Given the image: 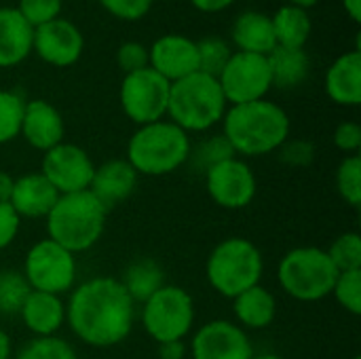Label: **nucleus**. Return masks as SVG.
<instances>
[{
  "mask_svg": "<svg viewBox=\"0 0 361 359\" xmlns=\"http://www.w3.org/2000/svg\"><path fill=\"white\" fill-rule=\"evenodd\" d=\"M137 171L129 165L127 159H112L95 167L89 190L110 212L114 205L131 197L137 186Z\"/></svg>",
  "mask_w": 361,
  "mask_h": 359,
  "instance_id": "obj_18",
  "label": "nucleus"
},
{
  "mask_svg": "<svg viewBox=\"0 0 361 359\" xmlns=\"http://www.w3.org/2000/svg\"><path fill=\"white\" fill-rule=\"evenodd\" d=\"M334 144L338 150L351 154H357L361 148V127L353 121H345L334 131Z\"/></svg>",
  "mask_w": 361,
  "mask_h": 359,
  "instance_id": "obj_40",
  "label": "nucleus"
},
{
  "mask_svg": "<svg viewBox=\"0 0 361 359\" xmlns=\"http://www.w3.org/2000/svg\"><path fill=\"white\" fill-rule=\"evenodd\" d=\"M148 66L169 83L190 76L199 72L197 42L180 34L161 36L148 49Z\"/></svg>",
  "mask_w": 361,
  "mask_h": 359,
  "instance_id": "obj_16",
  "label": "nucleus"
},
{
  "mask_svg": "<svg viewBox=\"0 0 361 359\" xmlns=\"http://www.w3.org/2000/svg\"><path fill=\"white\" fill-rule=\"evenodd\" d=\"M190 138L171 121L142 125L127 144V161L137 176H167L180 169L190 154Z\"/></svg>",
  "mask_w": 361,
  "mask_h": 359,
  "instance_id": "obj_4",
  "label": "nucleus"
},
{
  "mask_svg": "<svg viewBox=\"0 0 361 359\" xmlns=\"http://www.w3.org/2000/svg\"><path fill=\"white\" fill-rule=\"evenodd\" d=\"M279 159L292 167H302V165H309L313 163L315 159V146L307 140H286L279 148Z\"/></svg>",
  "mask_w": 361,
  "mask_h": 359,
  "instance_id": "obj_39",
  "label": "nucleus"
},
{
  "mask_svg": "<svg viewBox=\"0 0 361 359\" xmlns=\"http://www.w3.org/2000/svg\"><path fill=\"white\" fill-rule=\"evenodd\" d=\"M171 83L154 72L150 66L133 74H125L121 83V106L123 112L135 125H148L163 121L167 114Z\"/></svg>",
  "mask_w": 361,
  "mask_h": 359,
  "instance_id": "obj_10",
  "label": "nucleus"
},
{
  "mask_svg": "<svg viewBox=\"0 0 361 359\" xmlns=\"http://www.w3.org/2000/svg\"><path fill=\"white\" fill-rule=\"evenodd\" d=\"M106 216L108 209L91 190L59 195L47 216V235L51 241L76 256L99 241L106 229Z\"/></svg>",
  "mask_w": 361,
  "mask_h": 359,
  "instance_id": "obj_3",
  "label": "nucleus"
},
{
  "mask_svg": "<svg viewBox=\"0 0 361 359\" xmlns=\"http://www.w3.org/2000/svg\"><path fill=\"white\" fill-rule=\"evenodd\" d=\"M57 199L59 193L40 171H36L15 180L8 205L19 218H47Z\"/></svg>",
  "mask_w": 361,
  "mask_h": 359,
  "instance_id": "obj_19",
  "label": "nucleus"
},
{
  "mask_svg": "<svg viewBox=\"0 0 361 359\" xmlns=\"http://www.w3.org/2000/svg\"><path fill=\"white\" fill-rule=\"evenodd\" d=\"M226 99L218 78L195 72L171 83L167 116L186 133H201L224 118Z\"/></svg>",
  "mask_w": 361,
  "mask_h": 359,
  "instance_id": "obj_5",
  "label": "nucleus"
},
{
  "mask_svg": "<svg viewBox=\"0 0 361 359\" xmlns=\"http://www.w3.org/2000/svg\"><path fill=\"white\" fill-rule=\"evenodd\" d=\"M116 63L125 74L144 70V68H148V49L135 40L123 42L116 51Z\"/></svg>",
  "mask_w": 361,
  "mask_h": 359,
  "instance_id": "obj_37",
  "label": "nucleus"
},
{
  "mask_svg": "<svg viewBox=\"0 0 361 359\" xmlns=\"http://www.w3.org/2000/svg\"><path fill=\"white\" fill-rule=\"evenodd\" d=\"M336 277L338 271L334 269L328 252L311 245L290 250L277 269L281 290L300 303H317L330 296Z\"/></svg>",
  "mask_w": 361,
  "mask_h": 359,
  "instance_id": "obj_7",
  "label": "nucleus"
},
{
  "mask_svg": "<svg viewBox=\"0 0 361 359\" xmlns=\"http://www.w3.org/2000/svg\"><path fill=\"white\" fill-rule=\"evenodd\" d=\"M110 15L125 19V21H135L142 19L154 4V0H97Z\"/></svg>",
  "mask_w": 361,
  "mask_h": 359,
  "instance_id": "obj_38",
  "label": "nucleus"
},
{
  "mask_svg": "<svg viewBox=\"0 0 361 359\" xmlns=\"http://www.w3.org/2000/svg\"><path fill=\"white\" fill-rule=\"evenodd\" d=\"M271 21H273V30H275V40L279 47L305 49V44L311 36V28H313L309 11L286 4L271 17Z\"/></svg>",
  "mask_w": 361,
  "mask_h": 359,
  "instance_id": "obj_26",
  "label": "nucleus"
},
{
  "mask_svg": "<svg viewBox=\"0 0 361 359\" xmlns=\"http://www.w3.org/2000/svg\"><path fill=\"white\" fill-rule=\"evenodd\" d=\"M195 8L203 11V13H218L224 11L226 6H231L235 0H190Z\"/></svg>",
  "mask_w": 361,
  "mask_h": 359,
  "instance_id": "obj_43",
  "label": "nucleus"
},
{
  "mask_svg": "<svg viewBox=\"0 0 361 359\" xmlns=\"http://www.w3.org/2000/svg\"><path fill=\"white\" fill-rule=\"evenodd\" d=\"M21 275L25 277L30 290L61 296L74 286L76 256L49 237L40 239L27 250Z\"/></svg>",
  "mask_w": 361,
  "mask_h": 359,
  "instance_id": "obj_9",
  "label": "nucleus"
},
{
  "mask_svg": "<svg viewBox=\"0 0 361 359\" xmlns=\"http://www.w3.org/2000/svg\"><path fill=\"white\" fill-rule=\"evenodd\" d=\"M66 322L85 345L108 349L121 345L131 334L135 303L121 279L93 277L74 288L66 305Z\"/></svg>",
  "mask_w": 361,
  "mask_h": 359,
  "instance_id": "obj_1",
  "label": "nucleus"
},
{
  "mask_svg": "<svg viewBox=\"0 0 361 359\" xmlns=\"http://www.w3.org/2000/svg\"><path fill=\"white\" fill-rule=\"evenodd\" d=\"M142 324L157 345L184 341L195 324L192 296L180 286L165 284L146 303H142Z\"/></svg>",
  "mask_w": 361,
  "mask_h": 359,
  "instance_id": "obj_8",
  "label": "nucleus"
},
{
  "mask_svg": "<svg viewBox=\"0 0 361 359\" xmlns=\"http://www.w3.org/2000/svg\"><path fill=\"white\" fill-rule=\"evenodd\" d=\"M326 93L334 104L357 106L361 102V51H353L334 59L326 74Z\"/></svg>",
  "mask_w": 361,
  "mask_h": 359,
  "instance_id": "obj_21",
  "label": "nucleus"
},
{
  "mask_svg": "<svg viewBox=\"0 0 361 359\" xmlns=\"http://www.w3.org/2000/svg\"><path fill=\"white\" fill-rule=\"evenodd\" d=\"M334 269L338 273L361 269V237L360 233H343L334 239L330 250H326Z\"/></svg>",
  "mask_w": 361,
  "mask_h": 359,
  "instance_id": "obj_31",
  "label": "nucleus"
},
{
  "mask_svg": "<svg viewBox=\"0 0 361 359\" xmlns=\"http://www.w3.org/2000/svg\"><path fill=\"white\" fill-rule=\"evenodd\" d=\"M63 133H66L63 118L53 104L44 99L25 102L19 135H23V140L32 148L47 152L63 142Z\"/></svg>",
  "mask_w": 361,
  "mask_h": 359,
  "instance_id": "obj_17",
  "label": "nucleus"
},
{
  "mask_svg": "<svg viewBox=\"0 0 361 359\" xmlns=\"http://www.w3.org/2000/svg\"><path fill=\"white\" fill-rule=\"evenodd\" d=\"M17 11L32 28H38L59 17L61 0H19Z\"/></svg>",
  "mask_w": 361,
  "mask_h": 359,
  "instance_id": "obj_36",
  "label": "nucleus"
},
{
  "mask_svg": "<svg viewBox=\"0 0 361 359\" xmlns=\"http://www.w3.org/2000/svg\"><path fill=\"white\" fill-rule=\"evenodd\" d=\"M82 47H85V38L80 30L68 19L57 17L44 25L34 28L32 51H36V55L49 66L55 68L74 66L82 55Z\"/></svg>",
  "mask_w": 361,
  "mask_h": 359,
  "instance_id": "obj_15",
  "label": "nucleus"
},
{
  "mask_svg": "<svg viewBox=\"0 0 361 359\" xmlns=\"http://www.w3.org/2000/svg\"><path fill=\"white\" fill-rule=\"evenodd\" d=\"M30 286L17 271H0V315H19Z\"/></svg>",
  "mask_w": 361,
  "mask_h": 359,
  "instance_id": "obj_29",
  "label": "nucleus"
},
{
  "mask_svg": "<svg viewBox=\"0 0 361 359\" xmlns=\"http://www.w3.org/2000/svg\"><path fill=\"white\" fill-rule=\"evenodd\" d=\"M252 359H286V358H279V355H275V353H262V355H254Z\"/></svg>",
  "mask_w": 361,
  "mask_h": 359,
  "instance_id": "obj_48",
  "label": "nucleus"
},
{
  "mask_svg": "<svg viewBox=\"0 0 361 359\" xmlns=\"http://www.w3.org/2000/svg\"><path fill=\"white\" fill-rule=\"evenodd\" d=\"M269 70L273 87L279 89H292L305 83L311 70V59L305 49H288V47H275L269 55Z\"/></svg>",
  "mask_w": 361,
  "mask_h": 359,
  "instance_id": "obj_25",
  "label": "nucleus"
},
{
  "mask_svg": "<svg viewBox=\"0 0 361 359\" xmlns=\"http://www.w3.org/2000/svg\"><path fill=\"white\" fill-rule=\"evenodd\" d=\"M233 311L237 317V326H241L243 330H264L277 317V300L273 292L258 284L233 298Z\"/></svg>",
  "mask_w": 361,
  "mask_h": 359,
  "instance_id": "obj_24",
  "label": "nucleus"
},
{
  "mask_svg": "<svg viewBox=\"0 0 361 359\" xmlns=\"http://www.w3.org/2000/svg\"><path fill=\"white\" fill-rule=\"evenodd\" d=\"M15 359H78L76 351L70 347V343L47 336V339H34L30 341Z\"/></svg>",
  "mask_w": 361,
  "mask_h": 359,
  "instance_id": "obj_35",
  "label": "nucleus"
},
{
  "mask_svg": "<svg viewBox=\"0 0 361 359\" xmlns=\"http://www.w3.org/2000/svg\"><path fill=\"white\" fill-rule=\"evenodd\" d=\"M34 28L13 6H0V68L19 66L32 53Z\"/></svg>",
  "mask_w": 361,
  "mask_h": 359,
  "instance_id": "obj_22",
  "label": "nucleus"
},
{
  "mask_svg": "<svg viewBox=\"0 0 361 359\" xmlns=\"http://www.w3.org/2000/svg\"><path fill=\"white\" fill-rule=\"evenodd\" d=\"M205 186L212 201L224 209L247 207L258 190V182L252 167L239 157H231L214 165L205 174Z\"/></svg>",
  "mask_w": 361,
  "mask_h": 359,
  "instance_id": "obj_13",
  "label": "nucleus"
},
{
  "mask_svg": "<svg viewBox=\"0 0 361 359\" xmlns=\"http://www.w3.org/2000/svg\"><path fill=\"white\" fill-rule=\"evenodd\" d=\"M233 42L243 53L269 55L277 47L271 17L260 11L241 13L233 23Z\"/></svg>",
  "mask_w": 361,
  "mask_h": 359,
  "instance_id": "obj_23",
  "label": "nucleus"
},
{
  "mask_svg": "<svg viewBox=\"0 0 361 359\" xmlns=\"http://www.w3.org/2000/svg\"><path fill=\"white\" fill-rule=\"evenodd\" d=\"M192 359H252L254 347L245 330L226 320L203 324L192 336Z\"/></svg>",
  "mask_w": 361,
  "mask_h": 359,
  "instance_id": "obj_14",
  "label": "nucleus"
},
{
  "mask_svg": "<svg viewBox=\"0 0 361 359\" xmlns=\"http://www.w3.org/2000/svg\"><path fill=\"white\" fill-rule=\"evenodd\" d=\"M353 359H361V358H353Z\"/></svg>",
  "mask_w": 361,
  "mask_h": 359,
  "instance_id": "obj_49",
  "label": "nucleus"
},
{
  "mask_svg": "<svg viewBox=\"0 0 361 359\" xmlns=\"http://www.w3.org/2000/svg\"><path fill=\"white\" fill-rule=\"evenodd\" d=\"M13 184L15 178L6 171H0V203H8L11 195H13Z\"/></svg>",
  "mask_w": 361,
  "mask_h": 359,
  "instance_id": "obj_44",
  "label": "nucleus"
},
{
  "mask_svg": "<svg viewBox=\"0 0 361 359\" xmlns=\"http://www.w3.org/2000/svg\"><path fill=\"white\" fill-rule=\"evenodd\" d=\"M19 315L25 328L36 339H47V336H55L59 328L66 324V305L55 294L30 290Z\"/></svg>",
  "mask_w": 361,
  "mask_h": 359,
  "instance_id": "obj_20",
  "label": "nucleus"
},
{
  "mask_svg": "<svg viewBox=\"0 0 361 359\" xmlns=\"http://www.w3.org/2000/svg\"><path fill=\"white\" fill-rule=\"evenodd\" d=\"M184 358H186V345H184V341H173V343H161L159 345V359Z\"/></svg>",
  "mask_w": 361,
  "mask_h": 359,
  "instance_id": "obj_42",
  "label": "nucleus"
},
{
  "mask_svg": "<svg viewBox=\"0 0 361 359\" xmlns=\"http://www.w3.org/2000/svg\"><path fill=\"white\" fill-rule=\"evenodd\" d=\"M218 83L226 104L231 106L264 99V95L273 87L267 55L243 51L233 53L218 76Z\"/></svg>",
  "mask_w": 361,
  "mask_h": 359,
  "instance_id": "obj_11",
  "label": "nucleus"
},
{
  "mask_svg": "<svg viewBox=\"0 0 361 359\" xmlns=\"http://www.w3.org/2000/svg\"><path fill=\"white\" fill-rule=\"evenodd\" d=\"M197 55H199V72L218 78L226 61L231 59L233 51L226 44V40L218 36H207L197 42Z\"/></svg>",
  "mask_w": 361,
  "mask_h": 359,
  "instance_id": "obj_30",
  "label": "nucleus"
},
{
  "mask_svg": "<svg viewBox=\"0 0 361 359\" xmlns=\"http://www.w3.org/2000/svg\"><path fill=\"white\" fill-rule=\"evenodd\" d=\"M343 6H345V11H347V15L355 21V23H360L361 21V0H343Z\"/></svg>",
  "mask_w": 361,
  "mask_h": 359,
  "instance_id": "obj_45",
  "label": "nucleus"
},
{
  "mask_svg": "<svg viewBox=\"0 0 361 359\" xmlns=\"http://www.w3.org/2000/svg\"><path fill=\"white\" fill-rule=\"evenodd\" d=\"M25 102L15 91H0V144L19 138Z\"/></svg>",
  "mask_w": 361,
  "mask_h": 359,
  "instance_id": "obj_33",
  "label": "nucleus"
},
{
  "mask_svg": "<svg viewBox=\"0 0 361 359\" xmlns=\"http://www.w3.org/2000/svg\"><path fill=\"white\" fill-rule=\"evenodd\" d=\"M0 359H11V336L0 328Z\"/></svg>",
  "mask_w": 361,
  "mask_h": 359,
  "instance_id": "obj_46",
  "label": "nucleus"
},
{
  "mask_svg": "<svg viewBox=\"0 0 361 359\" xmlns=\"http://www.w3.org/2000/svg\"><path fill=\"white\" fill-rule=\"evenodd\" d=\"M121 284L133 303H146L157 290L165 286V273L152 258H140L127 267Z\"/></svg>",
  "mask_w": 361,
  "mask_h": 359,
  "instance_id": "obj_27",
  "label": "nucleus"
},
{
  "mask_svg": "<svg viewBox=\"0 0 361 359\" xmlns=\"http://www.w3.org/2000/svg\"><path fill=\"white\" fill-rule=\"evenodd\" d=\"M332 296L336 298V303L349 311L351 315H360L361 313V269L360 271H345L338 273L334 288H332Z\"/></svg>",
  "mask_w": 361,
  "mask_h": 359,
  "instance_id": "obj_34",
  "label": "nucleus"
},
{
  "mask_svg": "<svg viewBox=\"0 0 361 359\" xmlns=\"http://www.w3.org/2000/svg\"><path fill=\"white\" fill-rule=\"evenodd\" d=\"M224 138L235 154L264 157L277 152L290 138V116L271 99L237 104L224 112Z\"/></svg>",
  "mask_w": 361,
  "mask_h": 359,
  "instance_id": "obj_2",
  "label": "nucleus"
},
{
  "mask_svg": "<svg viewBox=\"0 0 361 359\" xmlns=\"http://www.w3.org/2000/svg\"><path fill=\"white\" fill-rule=\"evenodd\" d=\"M317 2H319V0H290L292 6H298V8H305V11L311 8V6H315Z\"/></svg>",
  "mask_w": 361,
  "mask_h": 359,
  "instance_id": "obj_47",
  "label": "nucleus"
},
{
  "mask_svg": "<svg viewBox=\"0 0 361 359\" xmlns=\"http://www.w3.org/2000/svg\"><path fill=\"white\" fill-rule=\"evenodd\" d=\"M21 226V218L15 214V209L8 203H0V250L8 248Z\"/></svg>",
  "mask_w": 361,
  "mask_h": 359,
  "instance_id": "obj_41",
  "label": "nucleus"
},
{
  "mask_svg": "<svg viewBox=\"0 0 361 359\" xmlns=\"http://www.w3.org/2000/svg\"><path fill=\"white\" fill-rule=\"evenodd\" d=\"M93 171L95 165L87 150L68 142H61L55 148L47 150L40 165V174L51 182V186L59 195L89 190Z\"/></svg>",
  "mask_w": 361,
  "mask_h": 359,
  "instance_id": "obj_12",
  "label": "nucleus"
},
{
  "mask_svg": "<svg viewBox=\"0 0 361 359\" xmlns=\"http://www.w3.org/2000/svg\"><path fill=\"white\" fill-rule=\"evenodd\" d=\"M336 190L345 203L357 207L361 203V159L360 154L345 157L336 169Z\"/></svg>",
  "mask_w": 361,
  "mask_h": 359,
  "instance_id": "obj_32",
  "label": "nucleus"
},
{
  "mask_svg": "<svg viewBox=\"0 0 361 359\" xmlns=\"http://www.w3.org/2000/svg\"><path fill=\"white\" fill-rule=\"evenodd\" d=\"M231 157H237V154L231 148L228 140L224 135H212V138L203 140L201 144H197L195 148H190L188 161L195 165L197 171L207 174L214 165H218Z\"/></svg>",
  "mask_w": 361,
  "mask_h": 359,
  "instance_id": "obj_28",
  "label": "nucleus"
},
{
  "mask_svg": "<svg viewBox=\"0 0 361 359\" xmlns=\"http://www.w3.org/2000/svg\"><path fill=\"white\" fill-rule=\"evenodd\" d=\"M264 260L258 245L243 237L220 241L207 258V281L224 298H235L241 292L260 284Z\"/></svg>",
  "mask_w": 361,
  "mask_h": 359,
  "instance_id": "obj_6",
  "label": "nucleus"
}]
</instances>
